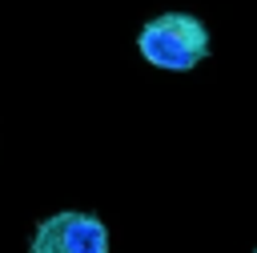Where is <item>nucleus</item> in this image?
Returning <instances> with one entry per match:
<instances>
[{
  "mask_svg": "<svg viewBox=\"0 0 257 253\" xmlns=\"http://www.w3.org/2000/svg\"><path fill=\"white\" fill-rule=\"evenodd\" d=\"M137 48L157 68L189 72L209 56V28L189 12H165V16H157L141 28Z\"/></svg>",
  "mask_w": 257,
  "mask_h": 253,
  "instance_id": "obj_1",
  "label": "nucleus"
},
{
  "mask_svg": "<svg viewBox=\"0 0 257 253\" xmlns=\"http://www.w3.org/2000/svg\"><path fill=\"white\" fill-rule=\"evenodd\" d=\"M28 253H108V229L92 213H52L36 225Z\"/></svg>",
  "mask_w": 257,
  "mask_h": 253,
  "instance_id": "obj_2",
  "label": "nucleus"
},
{
  "mask_svg": "<svg viewBox=\"0 0 257 253\" xmlns=\"http://www.w3.org/2000/svg\"><path fill=\"white\" fill-rule=\"evenodd\" d=\"M253 253H257V249H253Z\"/></svg>",
  "mask_w": 257,
  "mask_h": 253,
  "instance_id": "obj_3",
  "label": "nucleus"
}]
</instances>
